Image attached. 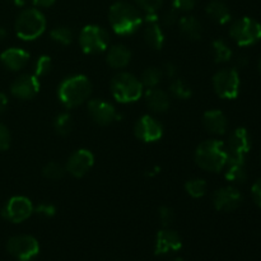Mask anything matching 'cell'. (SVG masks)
<instances>
[{"label": "cell", "mask_w": 261, "mask_h": 261, "mask_svg": "<svg viewBox=\"0 0 261 261\" xmlns=\"http://www.w3.org/2000/svg\"><path fill=\"white\" fill-rule=\"evenodd\" d=\"M213 205L217 211L232 212L242 204V195L233 186L221 188L213 194Z\"/></svg>", "instance_id": "obj_13"}, {"label": "cell", "mask_w": 261, "mask_h": 261, "mask_svg": "<svg viewBox=\"0 0 261 261\" xmlns=\"http://www.w3.org/2000/svg\"><path fill=\"white\" fill-rule=\"evenodd\" d=\"M109 20L115 33L127 36L137 32L144 19L134 5L125 2H117L110 8Z\"/></svg>", "instance_id": "obj_1"}, {"label": "cell", "mask_w": 261, "mask_h": 261, "mask_svg": "<svg viewBox=\"0 0 261 261\" xmlns=\"http://www.w3.org/2000/svg\"><path fill=\"white\" fill-rule=\"evenodd\" d=\"M158 216H160L161 224H162L165 228H168V227L173 223V221H175V213H173L172 209L168 208V206H162V208H160Z\"/></svg>", "instance_id": "obj_35"}, {"label": "cell", "mask_w": 261, "mask_h": 261, "mask_svg": "<svg viewBox=\"0 0 261 261\" xmlns=\"http://www.w3.org/2000/svg\"><path fill=\"white\" fill-rule=\"evenodd\" d=\"M109 35L99 25H86L79 35V45L86 54L103 53L109 46Z\"/></svg>", "instance_id": "obj_7"}, {"label": "cell", "mask_w": 261, "mask_h": 261, "mask_svg": "<svg viewBox=\"0 0 261 261\" xmlns=\"http://www.w3.org/2000/svg\"><path fill=\"white\" fill-rule=\"evenodd\" d=\"M145 28L143 32L145 43L153 50H161L165 45V33L158 23L157 14H145Z\"/></svg>", "instance_id": "obj_17"}, {"label": "cell", "mask_w": 261, "mask_h": 261, "mask_svg": "<svg viewBox=\"0 0 261 261\" xmlns=\"http://www.w3.org/2000/svg\"><path fill=\"white\" fill-rule=\"evenodd\" d=\"M30 60V54L23 48L10 47L2 53L0 55V61L7 69L12 71H18L24 68Z\"/></svg>", "instance_id": "obj_19"}, {"label": "cell", "mask_w": 261, "mask_h": 261, "mask_svg": "<svg viewBox=\"0 0 261 261\" xmlns=\"http://www.w3.org/2000/svg\"><path fill=\"white\" fill-rule=\"evenodd\" d=\"M134 134L138 139L145 143L157 142L162 138L163 127L154 117L144 115L135 122Z\"/></svg>", "instance_id": "obj_12"}, {"label": "cell", "mask_w": 261, "mask_h": 261, "mask_svg": "<svg viewBox=\"0 0 261 261\" xmlns=\"http://www.w3.org/2000/svg\"><path fill=\"white\" fill-rule=\"evenodd\" d=\"M196 4V0H172L173 9L177 12H189Z\"/></svg>", "instance_id": "obj_37"}, {"label": "cell", "mask_w": 261, "mask_h": 261, "mask_svg": "<svg viewBox=\"0 0 261 261\" xmlns=\"http://www.w3.org/2000/svg\"><path fill=\"white\" fill-rule=\"evenodd\" d=\"M177 10L172 9L167 13V14L163 17V24L165 25H173L178 20V14Z\"/></svg>", "instance_id": "obj_40"}, {"label": "cell", "mask_w": 261, "mask_h": 261, "mask_svg": "<svg viewBox=\"0 0 261 261\" xmlns=\"http://www.w3.org/2000/svg\"><path fill=\"white\" fill-rule=\"evenodd\" d=\"M204 127L214 135H223L228 127L226 115L219 110H209L203 116Z\"/></svg>", "instance_id": "obj_20"}, {"label": "cell", "mask_w": 261, "mask_h": 261, "mask_svg": "<svg viewBox=\"0 0 261 261\" xmlns=\"http://www.w3.org/2000/svg\"><path fill=\"white\" fill-rule=\"evenodd\" d=\"M88 114L96 124L107 126L116 120L121 119L116 109L103 99H92L88 102Z\"/></svg>", "instance_id": "obj_11"}, {"label": "cell", "mask_w": 261, "mask_h": 261, "mask_svg": "<svg viewBox=\"0 0 261 261\" xmlns=\"http://www.w3.org/2000/svg\"><path fill=\"white\" fill-rule=\"evenodd\" d=\"M206 14L218 24H226L231 20V10L223 2L219 0H213L206 5Z\"/></svg>", "instance_id": "obj_25"}, {"label": "cell", "mask_w": 261, "mask_h": 261, "mask_svg": "<svg viewBox=\"0 0 261 261\" xmlns=\"http://www.w3.org/2000/svg\"><path fill=\"white\" fill-rule=\"evenodd\" d=\"M170 92L172 93L173 97L178 99H188L193 94L191 88L182 79H173L170 84Z\"/></svg>", "instance_id": "obj_30"}, {"label": "cell", "mask_w": 261, "mask_h": 261, "mask_svg": "<svg viewBox=\"0 0 261 261\" xmlns=\"http://www.w3.org/2000/svg\"><path fill=\"white\" fill-rule=\"evenodd\" d=\"M172 261H185V260L181 259V257H176V259H173Z\"/></svg>", "instance_id": "obj_47"}, {"label": "cell", "mask_w": 261, "mask_h": 261, "mask_svg": "<svg viewBox=\"0 0 261 261\" xmlns=\"http://www.w3.org/2000/svg\"><path fill=\"white\" fill-rule=\"evenodd\" d=\"M162 73L166 76H168V78H175L176 73H177V68H176V65L173 63H166L163 65Z\"/></svg>", "instance_id": "obj_41"}, {"label": "cell", "mask_w": 261, "mask_h": 261, "mask_svg": "<svg viewBox=\"0 0 261 261\" xmlns=\"http://www.w3.org/2000/svg\"><path fill=\"white\" fill-rule=\"evenodd\" d=\"M251 145L252 143L249 132L245 127H237L229 135L228 143L226 145L228 157L245 158L251 149Z\"/></svg>", "instance_id": "obj_15"}, {"label": "cell", "mask_w": 261, "mask_h": 261, "mask_svg": "<svg viewBox=\"0 0 261 261\" xmlns=\"http://www.w3.org/2000/svg\"><path fill=\"white\" fill-rule=\"evenodd\" d=\"M162 70L158 68H148L143 71L142 78H140V83L143 84V87H145L147 89L149 88H155V87L160 84L161 79H162Z\"/></svg>", "instance_id": "obj_27"}, {"label": "cell", "mask_w": 261, "mask_h": 261, "mask_svg": "<svg viewBox=\"0 0 261 261\" xmlns=\"http://www.w3.org/2000/svg\"><path fill=\"white\" fill-rule=\"evenodd\" d=\"M206 189H208V185H206L205 180L203 178H191L188 182L185 184V190L191 198H201V196L205 195Z\"/></svg>", "instance_id": "obj_29"}, {"label": "cell", "mask_w": 261, "mask_h": 261, "mask_svg": "<svg viewBox=\"0 0 261 261\" xmlns=\"http://www.w3.org/2000/svg\"><path fill=\"white\" fill-rule=\"evenodd\" d=\"M212 51H213L214 61L218 64L227 63L232 59V50L223 40H214L212 43Z\"/></svg>", "instance_id": "obj_26"}, {"label": "cell", "mask_w": 261, "mask_h": 261, "mask_svg": "<svg viewBox=\"0 0 261 261\" xmlns=\"http://www.w3.org/2000/svg\"><path fill=\"white\" fill-rule=\"evenodd\" d=\"M181 247H182V241L177 232L165 228L157 233L154 245L155 255H167L170 252H176Z\"/></svg>", "instance_id": "obj_18"}, {"label": "cell", "mask_w": 261, "mask_h": 261, "mask_svg": "<svg viewBox=\"0 0 261 261\" xmlns=\"http://www.w3.org/2000/svg\"><path fill=\"white\" fill-rule=\"evenodd\" d=\"M132 60V53L129 48L124 45L112 46L107 51L106 61L111 68L114 69H122L127 66V64Z\"/></svg>", "instance_id": "obj_23"}, {"label": "cell", "mask_w": 261, "mask_h": 261, "mask_svg": "<svg viewBox=\"0 0 261 261\" xmlns=\"http://www.w3.org/2000/svg\"><path fill=\"white\" fill-rule=\"evenodd\" d=\"M73 119H71L70 115L63 112V114L56 116L55 121H54V129L61 137H66L73 130Z\"/></svg>", "instance_id": "obj_28"}, {"label": "cell", "mask_w": 261, "mask_h": 261, "mask_svg": "<svg viewBox=\"0 0 261 261\" xmlns=\"http://www.w3.org/2000/svg\"><path fill=\"white\" fill-rule=\"evenodd\" d=\"M247 63H249V60H247V58H245V56H240V58L237 59V65H239L240 68H245V66L247 65Z\"/></svg>", "instance_id": "obj_44"}, {"label": "cell", "mask_w": 261, "mask_h": 261, "mask_svg": "<svg viewBox=\"0 0 261 261\" xmlns=\"http://www.w3.org/2000/svg\"><path fill=\"white\" fill-rule=\"evenodd\" d=\"M33 212H35V213H37L38 216L46 217V218H51V217L55 216L56 209L53 204L41 203V204H38L36 208H33Z\"/></svg>", "instance_id": "obj_36"}, {"label": "cell", "mask_w": 261, "mask_h": 261, "mask_svg": "<svg viewBox=\"0 0 261 261\" xmlns=\"http://www.w3.org/2000/svg\"><path fill=\"white\" fill-rule=\"evenodd\" d=\"M40 91V81L37 76L33 75H20L15 79L10 86V93L19 99H31L36 96Z\"/></svg>", "instance_id": "obj_16"}, {"label": "cell", "mask_w": 261, "mask_h": 261, "mask_svg": "<svg viewBox=\"0 0 261 261\" xmlns=\"http://www.w3.org/2000/svg\"><path fill=\"white\" fill-rule=\"evenodd\" d=\"M46 28V19L36 8L25 9L15 20V33L24 41H33L40 37Z\"/></svg>", "instance_id": "obj_5"}, {"label": "cell", "mask_w": 261, "mask_h": 261, "mask_svg": "<svg viewBox=\"0 0 261 261\" xmlns=\"http://www.w3.org/2000/svg\"><path fill=\"white\" fill-rule=\"evenodd\" d=\"M251 195L254 199L255 204L261 208V178L256 181L251 188Z\"/></svg>", "instance_id": "obj_39"}, {"label": "cell", "mask_w": 261, "mask_h": 261, "mask_svg": "<svg viewBox=\"0 0 261 261\" xmlns=\"http://www.w3.org/2000/svg\"><path fill=\"white\" fill-rule=\"evenodd\" d=\"M111 93L114 98L120 103L137 102L143 96V84L139 79L130 73H119L112 78Z\"/></svg>", "instance_id": "obj_4"}, {"label": "cell", "mask_w": 261, "mask_h": 261, "mask_svg": "<svg viewBox=\"0 0 261 261\" xmlns=\"http://www.w3.org/2000/svg\"><path fill=\"white\" fill-rule=\"evenodd\" d=\"M162 2L163 0H135L140 9L145 12V14H157Z\"/></svg>", "instance_id": "obj_34"}, {"label": "cell", "mask_w": 261, "mask_h": 261, "mask_svg": "<svg viewBox=\"0 0 261 261\" xmlns=\"http://www.w3.org/2000/svg\"><path fill=\"white\" fill-rule=\"evenodd\" d=\"M33 213V205L25 196H13L2 209L3 218L12 223H22Z\"/></svg>", "instance_id": "obj_10"}, {"label": "cell", "mask_w": 261, "mask_h": 261, "mask_svg": "<svg viewBox=\"0 0 261 261\" xmlns=\"http://www.w3.org/2000/svg\"><path fill=\"white\" fill-rule=\"evenodd\" d=\"M228 160L226 144L222 140L209 139L200 143L195 150V162L209 172H221Z\"/></svg>", "instance_id": "obj_2"}, {"label": "cell", "mask_w": 261, "mask_h": 261, "mask_svg": "<svg viewBox=\"0 0 261 261\" xmlns=\"http://www.w3.org/2000/svg\"><path fill=\"white\" fill-rule=\"evenodd\" d=\"M13 4L17 5V7H23L25 4V0H12Z\"/></svg>", "instance_id": "obj_45"}, {"label": "cell", "mask_w": 261, "mask_h": 261, "mask_svg": "<svg viewBox=\"0 0 261 261\" xmlns=\"http://www.w3.org/2000/svg\"><path fill=\"white\" fill-rule=\"evenodd\" d=\"M7 106H8L7 96H5L4 93H2V92H0V115H2L3 112L5 111Z\"/></svg>", "instance_id": "obj_43"}, {"label": "cell", "mask_w": 261, "mask_h": 261, "mask_svg": "<svg viewBox=\"0 0 261 261\" xmlns=\"http://www.w3.org/2000/svg\"><path fill=\"white\" fill-rule=\"evenodd\" d=\"M145 102H147V106L153 112H166L170 109V97L162 89H147V92H145Z\"/></svg>", "instance_id": "obj_22"}, {"label": "cell", "mask_w": 261, "mask_h": 261, "mask_svg": "<svg viewBox=\"0 0 261 261\" xmlns=\"http://www.w3.org/2000/svg\"><path fill=\"white\" fill-rule=\"evenodd\" d=\"M259 71H260V74H261V59H260V61H259Z\"/></svg>", "instance_id": "obj_48"}, {"label": "cell", "mask_w": 261, "mask_h": 261, "mask_svg": "<svg viewBox=\"0 0 261 261\" xmlns=\"http://www.w3.org/2000/svg\"><path fill=\"white\" fill-rule=\"evenodd\" d=\"M7 250L15 260L31 261L40 252V244L35 237L20 234L8 240Z\"/></svg>", "instance_id": "obj_9"}, {"label": "cell", "mask_w": 261, "mask_h": 261, "mask_svg": "<svg viewBox=\"0 0 261 261\" xmlns=\"http://www.w3.org/2000/svg\"><path fill=\"white\" fill-rule=\"evenodd\" d=\"M5 36H7V32H5L4 28L0 27V42H2V41H4Z\"/></svg>", "instance_id": "obj_46"}, {"label": "cell", "mask_w": 261, "mask_h": 261, "mask_svg": "<svg viewBox=\"0 0 261 261\" xmlns=\"http://www.w3.org/2000/svg\"><path fill=\"white\" fill-rule=\"evenodd\" d=\"M51 68H53V61H51V58L47 55H42L38 58V60L36 61L35 66V75L37 78L40 76L47 75L51 71Z\"/></svg>", "instance_id": "obj_33"}, {"label": "cell", "mask_w": 261, "mask_h": 261, "mask_svg": "<svg viewBox=\"0 0 261 261\" xmlns=\"http://www.w3.org/2000/svg\"><path fill=\"white\" fill-rule=\"evenodd\" d=\"M91 93V82L87 76L81 75V74L65 78L58 89L59 99L66 109H73L84 103L89 98Z\"/></svg>", "instance_id": "obj_3"}, {"label": "cell", "mask_w": 261, "mask_h": 261, "mask_svg": "<svg viewBox=\"0 0 261 261\" xmlns=\"http://www.w3.org/2000/svg\"><path fill=\"white\" fill-rule=\"evenodd\" d=\"M180 24V31L185 38L190 41H198L203 35V28H201L200 22L193 15H185L178 19Z\"/></svg>", "instance_id": "obj_24"}, {"label": "cell", "mask_w": 261, "mask_h": 261, "mask_svg": "<svg viewBox=\"0 0 261 261\" xmlns=\"http://www.w3.org/2000/svg\"><path fill=\"white\" fill-rule=\"evenodd\" d=\"M213 88L217 96L234 99L240 93V75L236 69H222L213 76Z\"/></svg>", "instance_id": "obj_8"}, {"label": "cell", "mask_w": 261, "mask_h": 261, "mask_svg": "<svg viewBox=\"0 0 261 261\" xmlns=\"http://www.w3.org/2000/svg\"><path fill=\"white\" fill-rule=\"evenodd\" d=\"M33 5L37 8H48L56 2V0H32Z\"/></svg>", "instance_id": "obj_42"}, {"label": "cell", "mask_w": 261, "mask_h": 261, "mask_svg": "<svg viewBox=\"0 0 261 261\" xmlns=\"http://www.w3.org/2000/svg\"><path fill=\"white\" fill-rule=\"evenodd\" d=\"M10 145V133L3 124H0V150H7Z\"/></svg>", "instance_id": "obj_38"}, {"label": "cell", "mask_w": 261, "mask_h": 261, "mask_svg": "<svg viewBox=\"0 0 261 261\" xmlns=\"http://www.w3.org/2000/svg\"><path fill=\"white\" fill-rule=\"evenodd\" d=\"M94 165V155L88 149H78L69 157L65 170L74 177H83Z\"/></svg>", "instance_id": "obj_14"}, {"label": "cell", "mask_w": 261, "mask_h": 261, "mask_svg": "<svg viewBox=\"0 0 261 261\" xmlns=\"http://www.w3.org/2000/svg\"><path fill=\"white\" fill-rule=\"evenodd\" d=\"M226 173L224 177L227 181L234 184L245 182L247 178L246 165H245V158H234L228 157L226 163Z\"/></svg>", "instance_id": "obj_21"}, {"label": "cell", "mask_w": 261, "mask_h": 261, "mask_svg": "<svg viewBox=\"0 0 261 261\" xmlns=\"http://www.w3.org/2000/svg\"><path fill=\"white\" fill-rule=\"evenodd\" d=\"M51 38L61 45H69L73 41V32L68 27H56L50 32Z\"/></svg>", "instance_id": "obj_32"}, {"label": "cell", "mask_w": 261, "mask_h": 261, "mask_svg": "<svg viewBox=\"0 0 261 261\" xmlns=\"http://www.w3.org/2000/svg\"><path fill=\"white\" fill-rule=\"evenodd\" d=\"M229 35L239 46H251L261 40V24L250 17H242L232 24Z\"/></svg>", "instance_id": "obj_6"}, {"label": "cell", "mask_w": 261, "mask_h": 261, "mask_svg": "<svg viewBox=\"0 0 261 261\" xmlns=\"http://www.w3.org/2000/svg\"><path fill=\"white\" fill-rule=\"evenodd\" d=\"M65 168L58 162H48L47 165L43 167L42 173L46 178L48 180H60L63 176L65 175Z\"/></svg>", "instance_id": "obj_31"}]
</instances>
